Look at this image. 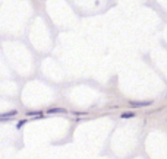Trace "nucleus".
<instances>
[{"instance_id":"f257e3e1","label":"nucleus","mask_w":167,"mask_h":159,"mask_svg":"<svg viewBox=\"0 0 167 159\" xmlns=\"http://www.w3.org/2000/svg\"><path fill=\"white\" fill-rule=\"evenodd\" d=\"M152 102L151 101H129V105L132 108H142V107H149Z\"/></svg>"},{"instance_id":"f03ea898","label":"nucleus","mask_w":167,"mask_h":159,"mask_svg":"<svg viewBox=\"0 0 167 159\" xmlns=\"http://www.w3.org/2000/svg\"><path fill=\"white\" fill-rule=\"evenodd\" d=\"M16 114H18L16 109H12V111H8V112H2V114H0V121H6V120L15 117Z\"/></svg>"},{"instance_id":"7ed1b4c3","label":"nucleus","mask_w":167,"mask_h":159,"mask_svg":"<svg viewBox=\"0 0 167 159\" xmlns=\"http://www.w3.org/2000/svg\"><path fill=\"white\" fill-rule=\"evenodd\" d=\"M59 112H66V109H63V108H50V109H47V114H59Z\"/></svg>"},{"instance_id":"20e7f679","label":"nucleus","mask_w":167,"mask_h":159,"mask_svg":"<svg viewBox=\"0 0 167 159\" xmlns=\"http://www.w3.org/2000/svg\"><path fill=\"white\" fill-rule=\"evenodd\" d=\"M132 117H135L133 112H123L122 114V118H132Z\"/></svg>"},{"instance_id":"39448f33","label":"nucleus","mask_w":167,"mask_h":159,"mask_svg":"<svg viewBox=\"0 0 167 159\" xmlns=\"http://www.w3.org/2000/svg\"><path fill=\"white\" fill-rule=\"evenodd\" d=\"M27 114H28V115H40L41 112H40V111H28Z\"/></svg>"},{"instance_id":"423d86ee","label":"nucleus","mask_w":167,"mask_h":159,"mask_svg":"<svg viewBox=\"0 0 167 159\" xmlns=\"http://www.w3.org/2000/svg\"><path fill=\"white\" fill-rule=\"evenodd\" d=\"M25 123H27V120H21V121H19L18 124H16V127H18V128H21V127H22V126H24Z\"/></svg>"}]
</instances>
